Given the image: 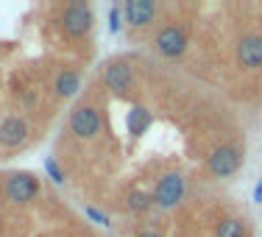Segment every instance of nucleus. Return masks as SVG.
I'll return each instance as SVG.
<instances>
[{
  "instance_id": "nucleus-1",
  "label": "nucleus",
  "mask_w": 262,
  "mask_h": 237,
  "mask_svg": "<svg viewBox=\"0 0 262 237\" xmlns=\"http://www.w3.org/2000/svg\"><path fill=\"white\" fill-rule=\"evenodd\" d=\"M92 26V11H90V6H84V3H70L64 9V31L67 34H73V36H81V34H86Z\"/></svg>"
},
{
  "instance_id": "nucleus-2",
  "label": "nucleus",
  "mask_w": 262,
  "mask_h": 237,
  "mask_svg": "<svg viewBox=\"0 0 262 237\" xmlns=\"http://www.w3.org/2000/svg\"><path fill=\"white\" fill-rule=\"evenodd\" d=\"M182 192H184V179L179 176V173H170V176H165L157 187V204L165 209L176 207V201H182Z\"/></svg>"
},
{
  "instance_id": "nucleus-3",
  "label": "nucleus",
  "mask_w": 262,
  "mask_h": 237,
  "mask_svg": "<svg viewBox=\"0 0 262 237\" xmlns=\"http://www.w3.org/2000/svg\"><path fill=\"white\" fill-rule=\"evenodd\" d=\"M6 196H9V201H31V198L36 196V179L28 176V173H14V176L6 182Z\"/></svg>"
},
{
  "instance_id": "nucleus-4",
  "label": "nucleus",
  "mask_w": 262,
  "mask_h": 237,
  "mask_svg": "<svg viewBox=\"0 0 262 237\" xmlns=\"http://www.w3.org/2000/svg\"><path fill=\"white\" fill-rule=\"evenodd\" d=\"M209 167H212V173H217V176H232L237 167H240V151L232 148V145L217 148V151L209 157Z\"/></svg>"
},
{
  "instance_id": "nucleus-5",
  "label": "nucleus",
  "mask_w": 262,
  "mask_h": 237,
  "mask_svg": "<svg viewBox=\"0 0 262 237\" xmlns=\"http://www.w3.org/2000/svg\"><path fill=\"white\" fill-rule=\"evenodd\" d=\"M70 126L78 137H92L101 128V117H98V112L92 106H78L70 117Z\"/></svg>"
},
{
  "instance_id": "nucleus-6",
  "label": "nucleus",
  "mask_w": 262,
  "mask_h": 237,
  "mask_svg": "<svg viewBox=\"0 0 262 237\" xmlns=\"http://www.w3.org/2000/svg\"><path fill=\"white\" fill-rule=\"evenodd\" d=\"M184 45H187V36H184V31L176 28V26L162 28L159 36H157V48H159V53H165V56H179L184 51Z\"/></svg>"
},
{
  "instance_id": "nucleus-7",
  "label": "nucleus",
  "mask_w": 262,
  "mask_h": 237,
  "mask_svg": "<svg viewBox=\"0 0 262 237\" xmlns=\"http://www.w3.org/2000/svg\"><path fill=\"white\" fill-rule=\"evenodd\" d=\"M237 59L246 67H262V39L259 36H248L237 48Z\"/></svg>"
},
{
  "instance_id": "nucleus-8",
  "label": "nucleus",
  "mask_w": 262,
  "mask_h": 237,
  "mask_svg": "<svg viewBox=\"0 0 262 237\" xmlns=\"http://www.w3.org/2000/svg\"><path fill=\"white\" fill-rule=\"evenodd\" d=\"M154 14H157V6H154L151 0H128L126 3V17H128V23H134V26L151 23Z\"/></svg>"
},
{
  "instance_id": "nucleus-9",
  "label": "nucleus",
  "mask_w": 262,
  "mask_h": 237,
  "mask_svg": "<svg viewBox=\"0 0 262 237\" xmlns=\"http://www.w3.org/2000/svg\"><path fill=\"white\" fill-rule=\"evenodd\" d=\"M103 78H106V84H109V90L126 92L128 84H131V70L126 64H120V61H115V64H109L103 70Z\"/></svg>"
},
{
  "instance_id": "nucleus-10",
  "label": "nucleus",
  "mask_w": 262,
  "mask_h": 237,
  "mask_svg": "<svg viewBox=\"0 0 262 237\" xmlns=\"http://www.w3.org/2000/svg\"><path fill=\"white\" fill-rule=\"evenodd\" d=\"M23 140H26V123H23L20 117H9V120L0 126V142L14 148V145H20Z\"/></svg>"
},
{
  "instance_id": "nucleus-11",
  "label": "nucleus",
  "mask_w": 262,
  "mask_h": 237,
  "mask_svg": "<svg viewBox=\"0 0 262 237\" xmlns=\"http://www.w3.org/2000/svg\"><path fill=\"white\" fill-rule=\"evenodd\" d=\"M126 126H128V134H134V137L145 134V128L151 126V112H148V109H142V106H137V109H131V112H128V120H126Z\"/></svg>"
},
{
  "instance_id": "nucleus-12",
  "label": "nucleus",
  "mask_w": 262,
  "mask_h": 237,
  "mask_svg": "<svg viewBox=\"0 0 262 237\" xmlns=\"http://www.w3.org/2000/svg\"><path fill=\"white\" fill-rule=\"evenodd\" d=\"M56 90H59V95H76L78 92V76L73 70H64L56 81Z\"/></svg>"
},
{
  "instance_id": "nucleus-13",
  "label": "nucleus",
  "mask_w": 262,
  "mask_h": 237,
  "mask_svg": "<svg viewBox=\"0 0 262 237\" xmlns=\"http://www.w3.org/2000/svg\"><path fill=\"white\" fill-rule=\"evenodd\" d=\"M217 237H246V226L240 221H223L221 229H217Z\"/></svg>"
},
{
  "instance_id": "nucleus-14",
  "label": "nucleus",
  "mask_w": 262,
  "mask_h": 237,
  "mask_svg": "<svg viewBox=\"0 0 262 237\" xmlns=\"http://www.w3.org/2000/svg\"><path fill=\"white\" fill-rule=\"evenodd\" d=\"M128 209H134V212H142V209H148L154 204V196H148V192H131L128 196Z\"/></svg>"
},
{
  "instance_id": "nucleus-15",
  "label": "nucleus",
  "mask_w": 262,
  "mask_h": 237,
  "mask_svg": "<svg viewBox=\"0 0 262 237\" xmlns=\"http://www.w3.org/2000/svg\"><path fill=\"white\" fill-rule=\"evenodd\" d=\"M45 170L51 173V179H53V182H64V173L59 170V165H56L53 159H48V162H45Z\"/></svg>"
},
{
  "instance_id": "nucleus-16",
  "label": "nucleus",
  "mask_w": 262,
  "mask_h": 237,
  "mask_svg": "<svg viewBox=\"0 0 262 237\" xmlns=\"http://www.w3.org/2000/svg\"><path fill=\"white\" fill-rule=\"evenodd\" d=\"M86 218H92V221L101 223V226H109V218H106L103 212H98L95 207H86Z\"/></svg>"
},
{
  "instance_id": "nucleus-17",
  "label": "nucleus",
  "mask_w": 262,
  "mask_h": 237,
  "mask_svg": "<svg viewBox=\"0 0 262 237\" xmlns=\"http://www.w3.org/2000/svg\"><path fill=\"white\" fill-rule=\"evenodd\" d=\"M117 28H120V11H117V9H112V17H109V31L115 34Z\"/></svg>"
},
{
  "instance_id": "nucleus-18",
  "label": "nucleus",
  "mask_w": 262,
  "mask_h": 237,
  "mask_svg": "<svg viewBox=\"0 0 262 237\" xmlns=\"http://www.w3.org/2000/svg\"><path fill=\"white\" fill-rule=\"evenodd\" d=\"M254 201H257V204H262V182L257 184V190H254Z\"/></svg>"
},
{
  "instance_id": "nucleus-19",
  "label": "nucleus",
  "mask_w": 262,
  "mask_h": 237,
  "mask_svg": "<svg viewBox=\"0 0 262 237\" xmlns=\"http://www.w3.org/2000/svg\"><path fill=\"white\" fill-rule=\"evenodd\" d=\"M140 237H159V234H154V232H142Z\"/></svg>"
}]
</instances>
